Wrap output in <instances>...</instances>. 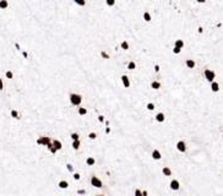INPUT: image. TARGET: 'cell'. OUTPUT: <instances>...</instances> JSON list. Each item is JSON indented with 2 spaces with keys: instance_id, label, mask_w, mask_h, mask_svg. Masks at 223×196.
<instances>
[{
  "instance_id": "6da1fadb",
  "label": "cell",
  "mask_w": 223,
  "mask_h": 196,
  "mask_svg": "<svg viewBox=\"0 0 223 196\" xmlns=\"http://www.w3.org/2000/svg\"><path fill=\"white\" fill-rule=\"evenodd\" d=\"M202 76H203V79L206 82H212L213 80H216V77H217V73L213 70V69H210V68H205L202 70Z\"/></svg>"
},
{
  "instance_id": "7a4b0ae2",
  "label": "cell",
  "mask_w": 223,
  "mask_h": 196,
  "mask_svg": "<svg viewBox=\"0 0 223 196\" xmlns=\"http://www.w3.org/2000/svg\"><path fill=\"white\" fill-rule=\"evenodd\" d=\"M175 148H177V151L181 154H184L187 152V144L185 140H178L177 144H175Z\"/></svg>"
},
{
  "instance_id": "3957f363",
  "label": "cell",
  "mask_w": 223,
  "mask_h": 196,
  "mask_svg": "<svg viewBox=\"0 0 223 196\" xmlns=\"http://www.w3.org/2000/svg\"><path fill=\"white\" fill-rule=\"evenodd\" d=\"M82 102V97L77 93H71L70 94V103L72 105H80Z\"/></svg>"
},
{
  "instance_id": "277c9868",
  "label": "cell",
  "mask_w": 223,
  "mask_h": 196,
  "mask_svg": "<svg viewBox=\"0 0 223 196\" xmlns=\"http://www.w3.org/2000/svg\"><path fill=\"white\" fill-rule=\"evenodd\" d=\"M210 91H211V93H218L220 91H221V84L220 82H217L216 80H213L212 82H210Z\"/></svg>"
},
{
  "instance_id": "5b68a950",
  "label": "cell",
  "mask_w": 223,
  "mask_h": 196,
  "mask_svg": "<svg viewBox=\"0 0 223 196\" xmlns=\"http://www.w3.org/2000/svg\"><path fill=\"white\" fill-rule=\"evenodd\" d=\"M52 140L50 137H48V136H40V137H38L36 140V144L39 145V146H47L48 144H50Z\"/></svg>"
},
{
  "instance_id": "8992f818",
  "label": "cell",
  "mask_w": 223,
  "mask_h": 196,
  "mask_svg": "<svg viewBox=\"0 0 223 196\" xmlns=\"http://www.w3.org/2000/svg\"><path fill=\"white\" fill-rule=\"evenodd\" d=\"M185 45H186V43L183 38H175L173 42V47H177V48H180V49H184Z\"/></svg>"
},
{
  "instance_id": "52a82bcc",
  "label": "cell",
  "mask_w": 223,
  "mask_h": 196,
  "mask_svg": "<svg viewBox=\"0 0 223 196\" xmlns=\"http://www.w3.org/2000/svg\"><path fill=\"white\" fill-rule=\"evenodd\" d=\"M196 65H197V63H196L195 59L189 58V59H186V60H185V66L189 69V70H194V69L196 68Z\"/></svg>"
},
{
  "instance_id": "ba28073f",
  "label": "cell",
  "mask_w": 223,
  "mask_h": 196,
  "mask_svg": "<svg viewBox=\"0 0 223 196\" xmlns=\"http://www.w3.org/2000/svg\"><path fill=\"white\" fill-rule=\"evenodd\" d=\"M169 188H171L172 191H178L180 189V183L178 179H172L171 183H169Z\"/></svg>"
},
{
  "instance_id": "9c48e42d",
  "label": "cell",
  "mask_w": 223,
  "mask_h": 196,
  "mask_svg": "<svg viewBox=\"0 0 223 196\" xmlns=\"http://www.w3.org/2000/svg\"><path fill=\"white\" fill-rule=\"evenodd\" d=\"M91 185L95 186V188H102L103 184H102V180L99 179L97 176H92L91 178Z\"/></svg>"
},
{
  "instance_id": "30bf717a",
  "label": "cell",
  "mask_w": 223,
  "mask_h": 196,
  "mask_svg": "<svg viewBox=\"0 0 223 196\" xmlns=\"http://www.w3.org/2000/svg\"><path fill=\"white\" fill-rule=\"evenodd\" d=\"M142 20L144 22L146 23H151L152 22V15L148 10H144V13H142Z\"/></svg>"
},
{
  "instance_id": "8fae6325",
  "label": "cell",
  "mask_w": 223,
  "mask_h": 196,
  "mask_svg": "<svg viewBox=\"0 0 223 196\" xmlns=\"http://www.w3.org/2000/svg\"><path fill=\"white\" fill-rule=\"evenodd\" d=\"M10 118H13L15 120H20L21 119V115H20V112L15 109V108H11L10 109Z\"/></svg>"
},
{
  "instance_id": "7c38bea8",
  "label": "cell",
  "mask_w": 223,
  "mask_h": 196,
  "mask_svg": "<svg viewBox=\"0 0 223 196\" xmlns=\"http://www.w3.org/2000/svg\"><path fill=\"white\" fill-rule=\"evenodd\" d=\"M151 157L155 159V161H160V159L162 158V153H161V151L158 150V148H155L153 151H152V153H151Z\"/></svg>"
},
{
  "instance_id": "4fadbf2b",
  "label": "cell",
  "mask_w": 223,
  "mask_h": 196,
  "mask_svg": "<svg viewBox=\"0 0 223 196\" xmlns=\"http://www.w3.org/2000/svg\"><path fill=\"white\" fill-rule=\"evenodd\" d=\"M10 8L9 0H0V11H6Z\"/></svg>"
},
{
  "instance_id": "5bb4252c",
  "label": "cell",
  "mask_w": 223,
  "mask_h": 196,
  "mask_svg": "<svg viewBox=\"0 0 223 196\" xmlns=\"http://www.w3.org/2000/svg\"><path fill=\"white\" fill-rule=\"evenodd\" d=\"M155 118H156V121H157V123H164V121H166V114H164L163 112L157 113Z\"/></svg>"
},
{
  "instance_id": "9a60e30c",
  "label": "cell",
  "mask_w": 223,
  "mask_h": 196,
  "mask_svg": "<svg viewBox=\"0 0 223 196\" xmlns=\"http://www.w3.org/2000/svg\"><path fill=\"white\" fill-rule=\"evenodd\" d=\"M120 79H121V82H123V86H124L125 88H130L131 84H130V80H129V77L126 75H123Z\"/></svg>"
},
{
  "instance_id": "2e32d148",
  "label": "cell",
  "mask_w": 223,
  "mask_h": 196,
  "mask_svg": "<svg viewBox=\"0 0 223 196\" xmlns=\"http://www.w3.org/2000/svg\"><path fill=\"white\" fill-rule=\"evenodd\" d=\"M71 1L77 5L79 8H86L87 6V0H71Z\"/></svg>"
},
{
  "instance_id": "e0dca14e",
  "label": "cell",
  "mask_w": 223,
  "mask_h": 196,
  "mask_svg": "<svg viewBox=\"0 0 223 196\" xmlns=\"http://www.w3.org/2000/svg\"><path fill=\"white\" fill-rule=\"evenodd\" d=\"M162 174H163L164 176H171V175L173 174V172H172V169L169 168V167H163V168H162Z\"/></svg>"
},
{
  "instance_id": "ac0fdd59",
  "label": "cell",
  "mask_w": 223,
  "mask_h": 196,
  "mask_svg": "<svg viewBox=\"0 0 223 196\" xmlns=\"http://www.w3.org/2000/svg\"><path fill=\"white\" fill-rule=\"evenodd\" d=\"M151 88H152V90H155V91L160 90V88H161V82L157 81V80L152 81V82H151Z\"/></svg>"
},
{
  "instance_id": "d6986e66",
  "label": "cell",
  "mask_w": 223,
  "mask_h": 196,
  "mask_svg": "<svg viewBox=\"0 0 223 196\" xmlns=\"http://www.w3.org/2000/svg\"><path fill=\"white\" fill-rule=\"evenodd\" d=\"M52 144H53V146H54V148H55L56 151H60V150H61L63 145H61V142H60L59 140H53Z\"/></svg>"
},
{
  "instance_id": "ffe728a7",
  "label": "cell",
  "mask_w": 223,
  "mask_h": 196,
  "mask_svg": "<svg viewBox=\"0 0 223 196\" xmlns=\"http://www.w3.org/2000/svg\"><path fill=\"white\" fill-rule=\"evenodd\" d=\"M104 4L107 5L109 9H112V8H114L116 5V0H104Z\"/></svg>"
},
{
  "instance_id": "44dd1931",
  "label": "cell",
  "mask_w": 223,
  "mask_h": 196,
  "mask_svg": "<svg viewBox=\"0 0 223 196\" xmlns=\"http://www.w3.org/2000/svg\"><path fill=\"white\" fill-rule=\"evenodd\" d=\"M4 75H5V77H6L8 80H14V73H13V70H5Z\"/></svg>"
},
{
  "instance_id": "7402d4cb",
  "label": "cell",
  "mask_w": 223,
  "mask_h": 196,
  "mask_svg": "<svg viewBox=\"0 0 223 196\" xmlns=\"http://www.w3.org/2000/svg\"><path fill=\"white\" fill-rule=\"evenodd\" d=\"M120 48H121L123 50H128V49H129V42H128L126 39L121 40V43H120Z\"/></svg>"
},
{
  "instance_id": "603a6c76",
  "label": "cell",
  "mask_w": 223,
  "mask_h": 196,
  "mask_svg": "<svg viewBox=\"0 0 223 196\" xmlns=\"http://www.w3.org/2000/svg\"><path fill=\"white\" fill-rule=\"evenodd\" d=\"M80 146H81V141L80 140H74L72 141V148L74 150H79Z\"/></svg>"
},
{
  "instance_id": "cb8c5ba5",
  "label": "cell",
  "mask_w": 223,
  "mask_h": 196,
  "mask_svg": "<svg viewBox=\"0 0 223 196\" xmlns=\"http://www.w3.org/2000/svg\"><path fill=\"white\" fill-rule=\"evenodd\" d=\"M47 148H48V150H49V152L52 153V154H55L58 151L55 150V148H54V146H53V144H52V142H50V144H48V145H47Z\"/></svg>"
},
{
  "instance_id": "d4e9b609",
  "label": "cell",
  "mask_w": 223,
  "mask_h": 196,
  "mask_svg": "<svg viewBox=\"0 0 223 196\" xmlns=\"http://www.w3.org/2000/svg\"><path fill=\"white\" fill-rule=\"evenodd\" d=\"M95 163H96V159L93 158V157H87V158H86V164H87V165H93Z\"/></svg>"
},
{
  "instance_id": "484cf974",
  "label": "cell",
  "mask_w": 223,
  "mask_h": 196,
  "mask_svg": "<svg viewBox=\"0 0 223 196\" xmlns=\"http://www.w3.org/2000/svg\"><path fill=\"white\" fill-rule=\"evenodd\" d=\"M59 186H60L61 189H66V188L69 186V183H68L66 180H60V181H59Z\"/></svg>"
},
{
  "instance_id": "4316f807",
  "label": "cell",
  "mask_w": 223,
  "mask_h": 196,
  "mask_svg": "<svg viewBox=\"0 0 223 196\" xmlns=\"http://www.w3.org/2000/svg\"><path fill=\"white\" fill-rule=\"evenodd\" d=\"M181 52H183V49H180V48H177V47H173V49H172V53H173L174 55H179Z\"/></svg>"
},
{
  "instance_id": "83f0119b",
  "label": "cell",
  "mask_w": 223,
  "mask_h": 196,
  "mask_svg": "<svg viewBox=\"0 0 223 196\" xmlns=\"http://www.w3.org/2000/svg\"><path fill=\"white\" fill-rule=\"evenodd\" d=\"M128 69L129 70H135V69H136V63H135V61H130L128 64Z\"/></svg>"
},
{
  "instance_id": "f1b7e54d",
  "label": "cell",
  "mask_w": 223,
  "mask_h": 196,
  "mask_svg": "<svg viewBox=\"0 0 223 196\" xmlns=\"http://www.w3.org/2000/svg\"><path fill=\"white\" fill-rule=\"evenodd\" d=\"M146 108H147L150 112H152V110H155V108H156V105H155V103H147V105H146Z\"/></svg>"
},
{
  "instance_id": "f546056e",
  "label": "cell",
  "mask_w": 223,
  "mask_h": 196,
  "mask_svg": "<svg viewBox=\"0 0 223 196\" xmlns=\"http://www.w3.org/2000/svg\"><path fill=\"white\" fill-rule=\"evenodd\" d=\"M77 112H79L80 115H86V114H87V109H86V108H79Z\"/></svg>"
},
{
  "instance_id": "4dcf8cb0",
  "label": "cell",
  "mask_w": 223,
  "mask_h": 196,
  "mask_svg": "<svg viewBox=\"0 0 223 196\" xmlns=\"http://www.w3.org/2000/svg\"><path fill=\"white\" fill-rule=\"evenodd\" d=\"M70 137L72 139V141H74V140H80V135H79L77 133H72L71 135H70Z\"/></svg>"
},
{
  "instance_id": "1f68e13d",
  "label": "cell",
  "mask_w": 223,
  "mask_h": 196,
  "mask_svg": "<svg viewBox=\"0 0 223 196\" xmlns=\"http://www.w3.org/2000/svg\"><path fill=\"white\" fill-rule=\"evenodd\" d=\"M21 55H22V58L23 59H28V52H26V50H21Z\"/></svg>"
},
{
  "instance_id": "d6a6232c",
  "label": "cell",
  "mask_w": 223,
  "mask_h": 196,
  "mask_svg": "<svg viewBox=\"0 0 223 196\" xmlns=\"http://www.w3.org/2000/svg\"><path fill=\"white\" fill-rule=\"evenodd\" d=\"M5 90V85H4V81H3V79L0 77V92H3Z\"/></svg>"
},
{
  "instance_id": "836d02e7",
  "label": "cell",
  "mask_w": 223,
  "mask_h": 196,
  "mask_svg": "<svg viewBox=\"0 0 223 196\" xmlns=\"http://www.w3.org/2000/svg\"><path fill=\"white\" fill-rule=\"evenodd\" d=\"M196 4H199V5H203V4H206L207 3V0H194Z\"/></svg>"
},
{
  "instance_id": "e575fe53",
  "label": "cell",
  "mask_w": 223,
  "mask_h": 196,
  "mask_svg": "<svg viewBox=\"0 0 223 196\" xmlns=\"http://www.w3.org/2000/svg\"><path fill=\"white\" fill-rule=\"evenodd\" d=\"M66 169L70 172V173H72V172H74V167H72V165L70 164V163H68V164H66Z\"/></svg>"
},
{
  "instance_id": "d590c367",
  "label": "cell",
  "mask_w": 223,
  "mask_h": 196,
  "mask_svg": "<svg viewBox=\"0 0 223 196\" xmlns=\"http://www.w3.org/2000/svg\"><path fill=\"white\" fill-rule=\"evenodd\" d=\"M89 137H90L91 140H95V139L97 137V134H96V133H90V134H89Z\"/></svg>"
},
{
  "instance_id": "8d00e7d4",
  "label": "cell",
  "mask_w": 223,
  "mask_h": 196,
  "mask_svg": "<svg viewBox=\"0 0 223 196\" xmlns=\"http://www.w3.org/2000/svg\"><path fill=\"white\" fill-rule=\"evenodd\" d=\"M101 56L104 59H109V54H107L105 52H101Z\"/></svg>"
},
{
  "instance_id": "74e56055",
  "label": "cell",
  "mask_w": 223,
  "mask_h": 196,
  "mask_svg": "<svg viewBox=\"0 0 223 196\" xmlns=\"http://www.w3.org/2000/svg\"><path fill=\"white\" fill-rule=\"evenodd\" d=\"M135 196H142V191H140L139 189L135 190Z\"/></svg>"
},
{
  "instance_id": "f35d334b",
  "label": "cell",
  "mask_w": 223,
  "mask_h": 196,
  "mask_svg": "<svg viewBox=\"0 0 223 196\" xmlns=\"http://www.w3.org/2000/svg\"><path fill=\"white\" fill-rule=\"evenodd\" d=\"M160 70H161V66L158 64L155 65V73H160Z\"/></svg>"
},
{
  "instance_id": "ab89813d",
  "label": "cell",
  "mask_w": 223,
  "mask_h": 196,
  "mask_svg": "<svg viewBox=\"0 0 223 196\" xmlns=\"http://www.w3.org/2000/svg\"><path fill=\"white\" fill-rule=\"evenodd\" d=\"M80 178H81V176H80L79 173H74V179H75V180H80Z\"/></svg>"
},
{
  "instance_id": "60d3db41",
  "label": "cell",
  "mask_w": 223,
  "mask_h": 196,
  "mask_svg": "<svg viewBox=\"0 0 223 196\" xmlns=\"http://www.w3.org/2000/svg\"><path fill=\"white\" fill-rule=\"evenodd\" d=\"M98 120L101 121V123H104V116H103V115H99V116H98Z\"/></svg>"
},
{
  "instance_id": "b9f144b4",
  "label": "cell",
  "mask_w": 223,
  "mask_h": 196,
  "mask_svg": "<svg viewBox=\"0 0 223 196\" xmlns=\"http://www.w3.org/2000/svg\"><path fill=\"white\" fill-rule=\"evenodd\" d=\"M110 133V128H107L105 129V134H109Z\"/></svg>"
},
{
  "instance_id": "7bdbcfd3",
  "label": "cell",
  "mask_w": 223,
  "mask_h": 196,
  "mask_svg": "<svg viewBox=\"0 0 223 196\" xmlns=\"http://www.w3.org/2000/svg\"><path fill=\"white\" fill-rule=\"evenodd\" d=\"M86 191H85V190H80V191H79V194H85Z\"/></svg>"
},
{
  "instance_id": "ee69618b",
  "label": "cell",
  "mask_w": 223,
  "mask_h": 196,
  "mask_svg": "<svg viewBox=\"0 0 223 196\" xmlns=\"http://www.w3.org/2000/svg\"><path fill=\"white\" fill-rule=\"evenodd\" d=\"M147 195V191H142V196H146Z\"/></svg>"
},
{
  "instance_id": "f6af8a7d",
  "label": "cell",
  "mask_w": 223,
  "mask_h": 196,
  "mask_svg": "<svg viewBox=\"0 0 223 196\" xmlns=\"http://www.w3.org/2000/svg\"><path fill=\"white\" fill-rule=\"evenodd\" d=\"M221 137H222V140H223V130L221 131Z\"/></svg>"
},
{
  "instance_id": "bcb514c9",
  "label": "cell",
  "mask_w": 223,
  "mask_h": 196,
  "mask_svg": "<svg viewBox=\"0 0 223 196\" xmlns=\"http://www.w3.org/2000/svg\"><path fill=\"white\" fill-rule=\"evenodd\" d=\"M125 1H131V0H125Z\"/></svg>"
}]
</instances>
